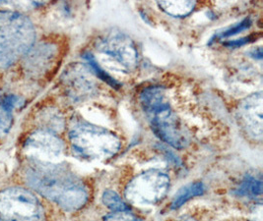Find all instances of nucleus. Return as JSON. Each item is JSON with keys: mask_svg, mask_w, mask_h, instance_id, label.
Instances as JSON below:
<instances>
[{"mask_svg": "<svg viewBox=\"0 0 263 221\" xmlns=\"http://www.w3.org/2000/svg\"><path fill=\"white\" fill-rule=\"evenodd\" d=\"M25 178L29 186L66 211L82 209L89 198L82 180L61 164L32 160Z\"/></svg>", "mask_w": 263, "mask_h": 221, "instance_id": "nucleus-1", "label": "nucleus"}, {"mask_svg": "<svg viewBox=\"0 0 263 221\" xmlns=\"http://www.w3.org/2000/svg\"><path fill=\"white\" fill-rule=\"evenodd\" d=\"M140 104L156 136L168 146L181 150L189 145V135L161 87H148L140 93Z\"/></svg>", "mask_w": 263, "mask_h": 221, "instance_id": "nucleus-2", "label": "nucleus"}, {"mask_svg": "<svg viewBox=\"0 0 263 221\" xmlns=\"http://www.w3.org/2000/svg\"><path fill=\"white\" fill-rule=\"evenodd\" d=\"M68 138L73 152L88 162L110 158L120 151L121 146L115 133L85 120H75L72 123Z\"/></svg>", "mask_w": 263, "mask_h": 221, "instance_id": "nucleus-3", "label": "nucleus"}, {"mask_svg": "<svg viewBox=\"0 0 263 221\" xmlns=\"http://www.w3.org/2000/svg\"><path fill=\"white\" fill-rule=\"evenodd\" d=\"M33 23L18 12L0 11V68L12 66L34 46Z\"/></svg>", "mask_w": 263, "mask_h": 221, "instance_id": "nucleus-4", "label": "nucleus"}, {"mask_svg": "<svg viewBox=\"0 0 263 221\" xmlns=\"http://www.w3.org/2000/svg\"><path fill=\"white\" fill-rule=\"evenodd\" d=\"M170 188V177L158 169L135 176L124 191L126 199L134 206L149 207L162 200Z\"/></svg>", "mask_w": 263, "mask_h": 221, "instance_id": "nucleus-5", "label": "nucleus"}, {"mask_svg": "<svg viewBox=\"0 0 263 221\" xmlns=\"http://www.w3.org/2000/svg\"><path fill=\"white\" fill-rule=\"evenodd\" d=\"M0 216L4 221H44V209L34 194L22 188L0 192Z\"/></svg>", "mask_w": 263, "mask_h": 221, "instance_id": "nucleus-6", "label": "nucleus"}, {"mask_svg": "<svg viewBox=\"0 0 263 221\" xmlns=\"http://www.w3.org/2000/svg\"><path fill=\"white\" fill-rule=\"evenodd\" d=\"M97 49L116 60L124 69L133 70L138 63V51L132 38L120 32H110L97 42Z\"/></svg>", "mask_w": 263, "mask_h": 221, "instance_id": "nucleus-7", "label": "nucleus"}, {"mask_svg": "<svg viewBox=\"0 0 263 221\" xmlns=\"http://www.w3.org/2000/svg\"><path fill=\"white\" fill-rule=\"evenodd\" d=\"M62 140L50 131L40 130L31 134L25 140L24 151L33 160L57 163L63 155Z\"/></svg>", "mask_w": 263, "mask_h": 221, "instance_id": "nucleus-8", "label": "nucleus"}, {"mask_svg": "<svg viewBox=\"0 0 263 221\" xmlns=\"http://www.w3.org/2000/svg\"><path fill=\"white\" fill-rule=\"evenodd\" d=\"M262 93L248 96L239 106V116L243 126L254 139L262 137Z\"/></svg>", "mask_w": 263, "mask_h": 221, "instance_id": "nucleus-9", "label": "nucleus"}, {"mask_svg": "<svg viewBox=\"0 0 263 221\" xmlns=\"http://www.w3.org/2000/svg\"><path fill=\"white\" fill-rule=\"evenodd\" d=\"M55 56L54 47L49 44H42L32 47L25 55L24 69L32 77H40L47 73Z\"/></svg>", "mask_w": 263, "mask_h": 221, "instance_id": "nucleus-10", "label": "nucleus"}, {"mask_svg": "<svg viewBox=\"0 0 263 221\" xmlns=\"http://www.w3.org/2000/svg\"><path fill=\"white\" fill-rule=\"evenodd\" d=\"M63 83L67 93L75 99L91 95L95 91L94 83L87 75V70L83 66L75 65L65 71Z\"/></svg>", "mask_w": 263, "mask_h": 221, "instance_id": "nucleus-11", "label": "nucleus"}, {"mask_svg": "<svg viewBox=\"0 0 263 221\" xmlns=\"http://www.w3.org/2000/svg\"><path fill=\"white\" fill-rule=\"evenodd\" d=\"M22 105V99L16 95H5L0 102V139L5 137L13 124V110Z\"/></svg>", "mask_w": 263, "mask_h": 221, "instance_id": "nucleus-12", "label": "nucleus"}, {"mask_svg": "<svg viewBox=\"0 0 263 221\" xmlns=\"http://www.w3.org/2000/svg\"><path fill=\"white\" fill-rule=\"evenodd\" d=\"M205 192V187L202 182H193L180 189V191L175 195L172 202L171 208L173 210H178L181 208L190 199L202 196Z\"/></svg>", "mask_w": 263, "mask_h": 221, "instance_id": "nucleus-13", "label": "nucleus"}, {"mask_svg": "<svg viewBox=\"0 0 263 221\" xmlns=\"http://www.w3.org/2000/svg\"><path fill=\"white\" fill-rule=\"evenodd\" d=\"M196 3L194 1H160L158 6L167 15L173 17H185L190 15Z\"/></svg>", "mask_w": 263, "mask_h": 221, "instance_id": "nucleus-14", "label": "nucleus"}, {"mask_svg": "<svg viewBox=\"0 0 263 221\" xmlns=\"http://www.w3.org/2000/svg\"><path fill=\"white\" fill-rule=\"evenodd\" d=\"M237 192L239 196H260L262 193V182L255 177H246Z\"/></svg>", "mask_w": 263, "mask_h": 221, "instance_id": "nucleus-15", "label": "nucleus"}, {"mask_svg": "<svg viewBox=\"0 0 263 221\" xmlns=\"http://www.w3.org/2000/svg\"><path fill=\"white\" fill-rule=\"evenodd\" d=\"M102 200H103V204L112 212L129 210V207L127 206V204L120 198L116 192L111 190H107L104 192L102 196Z\"/></svg>", "mask_w": 263, "mask_h": 221, "instance_id": "nucleus-16", "label": "nucleus"}, {"mask_svg": "<svg viewBox=\"0 0 263 221\" xmlns=\"http://www.w3.org/2000/svg\"><path fill=\"white\" fill-rule=\"evenodd\" d=\"M84 58L87 60L88 64L92 67V69L96 72L97 75H98L99 78H101L102 80L107 82L108 85H110L111 87H114V88H116V89H119V88H120V84L116 81L115 79H112L108 74H107L105 71L103 70V69L99 66V64L97 63L96 59L94 58V56H92L91 54H85V55H84Z\"/></svg>", "mask_w": 263, "mask_h": 221, "instance_id": "nucleus-17", "label": "nucleus"}, {"mask_svg": "<svg viewBox=\"0 0 263 221\" xmlns=\"http://www.w3.org/2000/svg\"><path fill=\"white\" fill-rule=\"evenodd\" d=\"M103 221H143L135 214L130 212V210L124 211H114L104 217Z\"/></svg>", "mask_w": 263, "mask_h": 221, "instance_id": "nucleus-18", "label": "nucleus"}, {"mask_svg": "<svg viewBox=\"0 0 263 221\" xmlns=\"http://www.w3.org/2000/svg\"><path fill=\"white\" fill-rule=\"evenodd\" d=\"M251 24V19H250V18H247V19H245L243 21H241L240 23L236 25V26H234L233 28L229 29L227 31H225L223 34H221V37H228V36H231V35H237V34H239L240 32L245 31L246 29L250 28Z\"/></svg>", "mask_w": 263, "mask_h": 221, "instance_id": "nucleus-19", "label": "nucleus"}, {"mask_svg": "<svg viewBox=\"0 0 263 221\" xmlns=\"http://www.w3.org/2000/svg\"><path fill=\"white\" fill-rule=\"evenodd\" d=\"M250 41V37H243L240 39H236V41H229L227 43H225V46L229 47H238L248 44Z\"/></svg>", "mask_w": 263, "mask_h": 221, "instance_id": "nucleus-20", "label": "nucleus"}, {"mask_svg": "<svg viewBox=\"0 0 263 221\" xmlns=\"http://www.w3.org/2000/svg\"><path fill=\"white\" fill-rule=\"evenodd\" d=\"M251 221H262V208L261 205H258L254 211L252 212Z\"/></svg>", "mask_w": 263, "mask_h": 221, "instance_id": "nucleus-21", "label": "nucleus"}, {"mask_svg": "<svg viewBox=\"0 0 263 221\" xmlns=\"http://www.w3.org/2000/svg\"><path fill=\"white\" fill-rule=\"evenodd\" d=\"M180 221H196L195 219H193L192 217H184V218H182Z\"/></svg>", "mask_w": 263, "mask_h": 221, "instance_id": "nucleus-22", "label": "nucleus"}, {"mask_svg": "<svg viewBox=\"0 0 263 221\" xmlns=\"http://www.w3.org/2000/svg\"><path fill=\"white\" fill-rule=\"evenodd\" d=\"M0 221H4V220H3V219H2V220H0Z\"/></svg>", "mask_w": 263, "mask_h": 221, "instance_id": "nucleus-23", "label": "nucleus"}]
</instances>
